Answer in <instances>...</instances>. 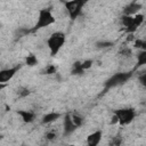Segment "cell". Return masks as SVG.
<instances>
[{
    "label": "cell",
    "mask_w": 146,
    "mask_h": 146,
    "mask_svg": "<svg viewBox=\"0 0 146 146\" xmlns=\"http://www.w3.org/2000/svg\"><path fill=\"white\" fill-rule=\"evenodd\" d=\"M76 128L78 127L72 121L71 113H66L64 115V119H63V133H64V136H70L71 133H73L76 130Z\"/></svg>",
    "instance_id": "cell-7"
},
{
    "label": "cell",
    "mask_w": 146,
    "mask_h": 146,
    "mask_svg": "<svg viewBox=\"0 0 146 146\" xmlns=\"http://www.w3.org/2000/svg\"><path fill=\"white\" fill-rule=\"evenodd\" d=\"M19 70H21V65H16L14 67L1 70L0 71V83H6L9 80H11Z\"/></svg>",
    "instance_id": "cell-6"
},
{
    "label": "cell",
    "mask_w": 146,
    "mask_h": 146,
    "mask_svg": "<svg viewBox=\"0 0 146 146\" xmlns=\"http://www.w3.org/2000/svg\"><path fill=\"white\" fill-rule=\"evenodd\" d=\"M120 55H121V56H123V57H129V56H131V55H132V51H131V49H130V48L124 47V48H122V49L120 50Z\"/></svg>",
    "instance_id": "cell-24"
},
{
    "label": "cell",
    "mask_w": 146,
    "mask_h": 146,
    "mask_svg": "<svg viewBox=\"0 0 146 146\" xmlns=\"http://www.w3.org/2000/svg\"><path fill=\"white\" fill-rule=\"evenodd\" d=\"M56 72H57V67H56L54 64L47 65V66L41 71V73H42V74H46V75H51V74H55Z\"/></svg>",
    "instance_id": "cell-17"
},
{
    "label": "cell",
    "mask_w": 146,
    "mask_h": 146,
    "mask_svg": "<svg viewBox=\"0 0 146 146\" xmlns=\"http://www.w3.org/2000/svg\"><path fill=\"white\" fill-rule=\"evenodd\" d=\"M113 114H115L119 119V124L120 125H127L130 124L135 116H136V112L133 108L129 107V108H120V110H114Z\"/></svg>",
    "instance_id": "cell-5"
},
{
    "label": "cell",
    "mask_w": 146,
    "mask_h": 146,
    "mask_svg": "<svg viewBox=\"0 0 146 146\" xmlns=\"http://www.w3.org/2000/svg\"><path fill=\"white\" fill-rule=\"evenodd\" d=\"M121 24L125 27V29H129L131 26H133V16H125V15H122L121 18Z\"/></svg>",
    "instance_id": "cell-13"
},
{
    "label": "cell",
    "mask_w": 146,
    "mask_h": 146,
    "mask_svg": "<svg viewBox=\"0 0 146 146\" xmlns=\"http://www.w3.org/2000/svg\"><path fill=\"white\" fill-rule=\"evenodd\" d=\"M113 44H114V43H113L112 41H108V40H100V41L96 42V47H97V48H100V49L113 47Z\"/></svg>",
    "instance_id": "cell-20"
},
{
    "label": "cell",
    "mask_w": 146,
    "mask_h": 146,
    "mask_svg": "<svg viewBox=\"0 0 146 146\" xmlns=\"http://www.w3.org/2000/svg\"><path fill=\"white\" fill-rule=\"evenodd\" d=\"M135 47L137 49H140V51L146 50V40L145 39H136L135 40Z\"/></svg>",
    "instance_id": "cell-22"
},
{
    "label": "cell",
    "mask_w": 146,
    "mask_h": 146,
    "mask_svg": "<svg viewBox=\"0 0 146 146\" xmlns=\"http://www.w3.org/2000/svg\"><path fill=\"white\" fill-rule=\"evenodd\" d=\"M68 146H76V145H68Z\"/></svg>",
    "instance_id": "cell-28"
},
{
    "label": "cell",
    "mask_w": 146,
    "mask_h": 146,
    "mask_svg": "<svg viewBox=\"0 0 146 146\" xmlns=\"http://www.w3.org/2000/svg\"><path fill=\"white\" fill-rule=\"evenodd\" d=\"M55 23V17L51 13L50 8H42L39 10V15H38V21L35 23V25L29 31V32H35L40 29L47 27L51 24Z\"/></svg>",
    "instance_id": "cell-1"
},
{
    "label": "cell",
    "mask_w": 146,
    "mask_h": 146,
    "mask_svg": "<svg viewBox=\"0 0 146 146\" xmlns=\"http://www.w3.org/2000/svg\"><path fill=\"white\" fill-rule=\"evenodd\" d=\"M30 94H31L30 89H29L27 87H24V86L18 87V88H17V90H16V95L18 96V98H24V97L29 96Z\"/></svg>",
    "instance_id": "cell-16"
},
{
    "label": "cell",
    "mask_w": 146,
    "mask_h": 146,
    "mask_svg": "<svg viewBox=\"0 0 146 146\" xmlns=\"http://www.w3.org/2000/svg\"><path fill=\"white\" fill-rule=\"evenodd\" d=\"M22 146H26V145H22Z\"/></svg>",
    "instance_id": "cell-29"
},
{
    "label": "cell",
    "mask_w": 146,
    "mask_h": 146,
    "mask_svg": "<svg viewBox=\"0 0 146 146\" xmlns=\"http://www.w3.org/2000/svg\"><path fill=\"white\" fill-rule=\"evenodd\" d=\"M25 64L29 65V66H34V65L38 64V58H36L33 54H30V55H27L26 58H25Z\"/></svg>",
    "instance_id": "cell-19"
},
{
    "label": "cell",
    "mask_w": 146,
    "mask_h": 146,
    "mask_svg": "<svg viewBox=\"0 0 146 146\" xmlns=\"http://www.w3.org/2000/svg\"><path fill=\"white\" fill-rule=\"evenodd\" d=\"M138 82H139L144 88H146V73H143V74H140V75L138 76Z\"/></svg>",
    "instance_id": "cell-26"
},
{
    "label": "cell",
    "mask_w": 146,
    "mask_h": 146,
    "mask_svg": "<svg viewBox=\"0 0 146 146\" xmlns=\"http://www.w3.org/2000/svg\"><path fill=\"white\" fill-rule=\"evenodd\" d=\"M60 116H62L60 113H57V112H49V113H47V114H44V115L42 116L41 123H42V124H49V123H52V122L57 121Z\"/></svg>",
    "instance_id": "cell-11"
},
{
    "label": "cell",
    "mask_w": 146,
    "mask_h": 146,
    "mask_svg": "<svg viewBox=\"0 0 146 146\" xmlns=\"http://www.w3.org/2000/svg\"><path fill=\"white\" fill-rule=\"evenodd\" d=\"M122 141H123V139H122L121 135H116V136L111 138V140L108 141V145L110 146H121Z\"/></svg>",
    "instance_id": "cell-18"
},
{
    "label": "cell",
    "mask_w": 146,
    "mask_h": 146,
    "mask_svg": "<svg viewBox=\"0 0 146 146\" xmlns=\"http://www.w3.org/2000/svg\"><path fill=\"white\" fill-rule=\"evenodd\" d=\"M84 73V70L82 67V62H74L72 65V70H71V74L72 75H82Z\"/></svg>",
    "instance_id": "cell-12"
},
{
    "label": "cell",
    "mask_w": 146,
    "mask_h": 146,
    "mask_svg": "<svg viewBox=\"0 0 146 146\" xmlns=\"http://www.w3.org/2000/svg\"><path fill=\"white\" fill-rule=\"evenodd\" d=\"M143 22H144V15L143 14H137V15H135L133 16V26L135 27H139L141 24H143Z\"/></svg>",
    "instance_id": "cell-21"
},
{
    "label": "cell",
    "mask_w": 146,
    "mask_h": 146,
    "mask_svg": "<svg viewBox=\"0 0 146 146\" xmlns=\"http://www.w3.org/2000/svg\"><path fill=\"white\" fill-rule=\"evenodd\" d=\"M103 137V131L102 130H96L92 133L88 135L87 137V146H98Z\"/></svg>",
    "instance_id": "cell-9"
},
{
    "label": "cell",
    "mask_w": 146,
    "mask_h": 146,
    "mask_svg": "<svg viewBox=\"0 0 146 146\" xmlns=\"http://www.w3.org/2000/svg\"><path fill=\"white\" fill-rule=\"evenodd\" d=\"M71 117H72V121L74 122V124H75L78 128L81 127V125L84 123L83 116L80 115V114H78V113H71Z\"/></svg>",
    "instance_id": "cell-15"
},
{
    "label": "cell",
    "mask_w": 146,
    "mask_h": 146,
    "mask_svg": "<svg viewBox=\"0 0 146 146\" xmlns=\"http://www.w3.org/2000/svg\"><path fill=\"white\" fill-rule=\"evenodd\" d=\"M146 65V50L144 51H139L137 54V64H136V68Z\"/></svg>",
    "instance_id": "cell-14"
},
{
    "label": "cell",
    "mask_w": 146,
    "mask_h": 146,
    "mask_svg": "<svg viewBox=\"0 0 146 146\" xmlns=\"http://www.w3.org/2000/svg\"><path fill=\"white\" fill-rule=\"evenodd\" d=\"M17 115H19L22 121L25 122V123H31L35 119V114L33 112H31V111H27V110H18L17 111Z\"/></svg>",
    "instance_id": "cell-10"
},
{
    "label": "cell",
    "mask_w": 146,
    "mask_h": 146,
    "mask_svg": "<svg viewBox=\"0 0 146 146\" xmlns=\"http://www.w3.org/2000/svg\"><path fill=\"white\" fill-rule=\"evenodd\" d=\"M141 9V3L137 2V1H132L130 3H128L124 8H123V15L125 16H135L138 14V11Z\"/></svg>",
    "instance_id": "cell-8"
},
{
    "label": "cell",
    "mask_w": 146,
    "mask_h": 146,
    "mask_svg": "<svg viewBox=\"0 0 146 146\" xmlns=\"http://www.w3.org/2000/svg\"><path fill=\"white\" fill-rule=\"evenodd\" d=\"M131 76H132V72H117V73L113 74L110 79H107L105 81V83H104V91H106V90H108L111 88L124 84Z\"/></svg>",
    "instance_id": "cell-3"
},
{
    "label": "cell",
    "mask_w": 146,
    "mask_h": 146,
    "mask_svg": "<svg viewBox=\"0 0 146 146\" xmlns=\"http://www.w3.org/2000/svg\"><path fill=\"white\" fill-rule=\"evenodd\" d=\"M65 33L63 32H54L50 34V36L48 38L47 40V46L49 48V51H50V56H56L58 54V51L60 50V48L64 46L65 43Z\"/></svg>",
    "instance_id": "cell-2"
},
{
    "label": "cell",
    "mask_w": 146,
    "mask_h": 146,
    "mask_svg": "<svg viewBox=\"0 0 146 146\" xmlns=\"http://www.w3.org/2000/svg\"><path fill=\"white\" fill-rule=\"evenodd\" d=\"M84 5H86V2L82 1V0H71V1H65L64 2V6L67 10V14H68V16L72 21L76 19L80 16Z\"/></svg>",
    "instance_id": "cell-4"
},
{
    "label": "cell",
    "mask_w": 146,
    "mask_h": 146,
    "mask_svg": "<svg viewBox=\"0 0 146 146\" xmlns=\"http://www.w3.org/2000/svg\"><path fill=\"white\" fill-rule=\"evenodd\" d=\"M92 59H86V60H83L82 62V67H83V70L84 71H87V70H89L91 66H92Z\"/></svg>",
    "instance_id": "cell-25"
},
{
    "label": "cell",
    "mask_w": 146,
    "mask_h": 146,
    "mask_svg": "<svg viewBox=\"0 0 146 146\" xmlns=\"http://www.w3.org/2000/svg\"><path fill=\"white\" fill-rule=\"evenodd\" d=\"M44 138H46L47 140H49V141L56 140V138H57V133H56L54 130H48V131L46 132V135H44Z\"/></svg>",
    "instance_id": "cell-23"
},
{
    "label": "cell",
    "mask_w": 146,
    "mask_h": 146,
    "mask_svg": "<svg viewBox=\"0 0 146 146\" xmlns=\"http://www.w3.org/2000/svg\"><path fill=\"white\" fill-rule=\"evenodd\" d=\"M111 124H115V123H119V119H117V116L115 115V114H113V116H112V120H111V122H110Z\"/></svg>",
    "instance_id": "cell-27"
}]
</instances>
